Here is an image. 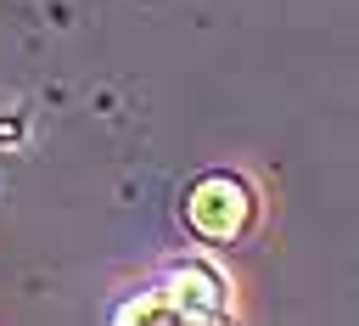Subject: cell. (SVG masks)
Returning a JSON list of instances; mask_svg holds the SVG:
<instances>
[{"label": "cell", "mask_w": 359, "mask_h": 326, "mask_svg": "<svg viewBox=\"0 0 359 326\" xmlns=\"http://www.w3.org/2000/svg\"><path fill=\"white\" fill-rule=\"evenodd\" d=\"M168 304L180 320H213V315H224V281L208 264H180L168 275Z\"/></svg>", "instance_id": "2"}, {"label": "cell", "mask_w": 359, "mask_h": 326, "mask_svg": "<svg viewBox=\"0 0 359 326\" xmlns=\"http://www.w3.org/2000/svg\"><path fill=\"white\" fill-rule=\"evenodd\" d=\"M185 219L208 242H236L252 219V191L236 174H208V180H196V191L185 202Z\"/></svg>", "instance_id": "1"}]
</instances>
